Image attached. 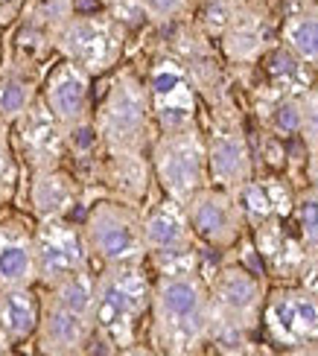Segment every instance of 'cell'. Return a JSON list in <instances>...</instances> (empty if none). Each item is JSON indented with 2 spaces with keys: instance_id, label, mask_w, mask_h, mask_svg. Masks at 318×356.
Instances as JSON below:
<instances>
[{
  "instance_id": "6da1fadb",
  "label": "cell",
  "mask_w": 318,
  "mask_h": 356,
  "mask_svg": "<svg viewBox=\"0 0 318 356\" xmlns=\"http://www.w3.org/2000/svg\"><path fill=\"white\" fill-rule=\"evenodd\" d=\"M214 342L210 280L196 263L158 269L149 309V345L155 353L190 356Z\"/></svg>"
},
{
  "instance_id": "7a4b0ae2",
  "label": "cell",
  "mask_w": 318,
  "mask_h": 356,
  "mask_svg": "<svg viewBox=\"0 0 318 356\" xmlns=\"http://www.w3.org/2000/svg\"><path fill=\"white\" fill-rule=\"evenodd\" d=\"M97 275L82 269L53 286H44L41 321L35 333L38 353H88L97 345Z\"/></svg>"
},
{
  "instance_id": "3957f363",
  "label": "cell",
  "mask_w": 318,
  "mask_h": 356,
  "mask_svg": "<svg viewBox=\"0 0 318 356\" xmlns=\"http://www.w3.org/2000/svg\"><path fill=\"white\" fill-rule=\"evenodd\" d=\"M94 135L105 155H146L158 138L146 79L132 67L114 73L94 111Z\"/></svg>"
},
{
  "instance_id": "277c9868",
  "label": "cell",
  "mask_w": 318,
  "mask_h": 356,
  "mask_svg": "<svg viewBox=\"0 0 318 356\" xmlns=\"http://www.w3.org/2000/svg\"><path fill=\"white\" fill-rule=\"evenodd\" d=\"M152 284L143 263L105 266L97 275V342L109 350H129L152 309Z\"/></svg>"
},
{
  "instance_id": "5b68a950",
  "label": "cell",
  "mask_w": 318,
  "mask_h": 356,
  "mask_svg": "<svg viewBox=\"0 0 318 356\" xmlns=\"http://www.w3.org/2000/svg\"><path fill=\"white\" fill-rule=\"evenodd\" d=\"M210 304H214V342L222 350L228 345H248L246 339L263 327L266 286L246 266L228 263L210 280Z\"/></svg>"
},
{
  "instance_id": "8992f818",
  "label": "cell",
  "mask_w": 318,
  "mask_h": 356,
  "mask_svg": "<svg viewBox=\"0 0 318 356\" xmlns=\"http://www.w3.org/2000/svg\"><path fill=\"white\" fill-rule=\"evenodd\" d=\"M155 184L164 196L187 204L202 187L210 184L207 131L199 123L158 131L149 149Z\"/></svg>"
},
{
  "instance_id": "52a82bcc",
  "label": "cell",
  "mask_w": 318,
  "mask_h": 356,
  "mask_svg": "<svg viewBox=\"0 0 318 356\" xmlns=\"http://www.w3.org/2000/svg\"><path fill=\"white\" fill-rule=\"evenodd\" d=\"M85 240L94 260L102 266H129L146 263V243H143V207L126 199H102L88 211Z\"/></svg>"
},
{
  "instance_id": "ba28073f",
  "label": "cell",
  "mask_w": 318,
  "mask_h": 356,
  "mask_svg": "<svg viewBox=\"0 0 318 356\" xmlns=\"http://www.w3.org/2000/svg\"><path fill=\"white\" fill-rule=\"evenodd\" d=\"M53 47L62 53V58L82 65L90 76L111 70L126 50V26L114 12H94L77 15L53 33Z\"/></svg>"
},
{
  "instance_id": "9c48e42d",
  "label": "cell",
  "mask_w": 318,
  "mask_h": 356,
  "mask_svg": "<svg viewBox=\"0 0 318 356\" xmlns=\"http://www.w3.org/2000/svg\"><path fill=\"white\" fill-rule=\"evenodd\" d=\"M263 330L271 345L307 353L318 345V289L280 286L266 295Z\"/></svg>"
},
{
  "instance_id": "30bf717a",
  "label": "cell",
  "mask_w": 318,
  "mask_h": 356,
  "mask_svg": "<svg viewBox=\"0 0 318 356\" xmlns=\"http://www.w3.org/2000/svg\"><path fill=\"white\" fill-rule=\"evenodd\" d=\"M143 243L146 254L158 269L181 263H196L199 254V234L193 231L187 204L164 196L143 207Z\"/></svg>"
},
{
  "instance_id": "8fae6325",
  "label": "cell",
  "mask_w": 318,
  "mask_h": 356,
  "mask_svg": "<svg viewBox=\"0 0 318 356\" xmlns=\"http://www.w3.org/2000/svg\"><path fill=\"white\" fill-rule=\"evenodd\" d=\"M158 131L199 123V91L190 67L175 56H161L146 76Z\"/></svg>"
},
{
  "instance_id": "7c38bea8",
  "label": "cell",
  "mask_w": 318,
  "mask_h": 356,
  "mask_svg": "<svg viewBox=\"0 0 318 356\" xmlns=\"http://www.w3.org/2000/svg\"><path fill=\"white\" fill-rule=\"evenodd\" d=\"M35 260H38V284L53 286L67 275L90 269V254L85 228L67 222V216L41 219L35 228Z\"/></svg>"
},
{
  "instance_id": "4fadbf2b",
  "label": "cell",
  "mask_w": 318,
  "mask_h": 356,
  "mask_svg": "<svg viewBox=\"0 0 318 356\" xmlns=\"http://www.w3.org/2000/svg\"><path fill=\"white\" fill-rule=\"evenodd\" d=\"M207 164L210 184L242 193L254 181V158L246 129L228 111H216L207 131Z\"/></svg>"
},
{
  "instance_id": "5bb4252c",
  "label": "cell",
  "mask_w": 318,
  "mask_h": 356,
  "mask_svg": "<svg viewBox=\"0 0 318 356\" xmlns=\"http://www.w3.org/2000/svg\"><path fill=\"white\" fill-rule=\"evenodd\" d=\"M187 213L193 222V231L210 248H234L248 228V213L239 193L225 187L207 184L187 202Z\"/></svg>"
},
{
  "instance_id": "9a60e30c",
  "label": "cell",
  "mask_w": 318,
  "mask_h": 356,
  "mask_svg": "<svg viewBox=\"0 0 318 356\" xmlns=\"http://www.w3.org/2000/svg\"><path fill=\"white\" fill-rule=\"evenodd\" d=\"M90 79L94 76L82 65L70 62V58H62L47 73V79H44L41 99L67 135L94 123V111H90Z\"/></svg>"
},
{
  "instance_id": "2e32d148",
  "label": "cell",
  "mask_w": 318,
  "mask_h": 356,
  "mask_svg": "<svg viewBox=\"0 0 318 356\" xmlns=\"http://www.w3.org/2000/svg\"><path fill=\"white\" fill-rule=\"evenodd\" d=\"M38 260H35V231L18 222L0 225V289L35 286Z\"/></svg>"
},
{
  "instance_id": "e0dca14e",
  "label": "cell",
  "mask_w": 318,
  "mask_h": 356,
  "mask_svg": "<svg viewBox=\"0 0 318 356\" xmlns=\"http://www.w3.org/2000/svg\"><path fill=\"white\" fill-rule=\"evenodd\" d=\"M77 202H79V184L73 175H67L58 167L35 170L33 181H29V204H33L38 219L67 216V211L77 207Z\"/></svg>"
},
{
  "instance_id": "ac0fdd59",
  "label": "cell",
  "mask_w": 318,
  "mask_h": 356,
  "mask_svg": "<svg viewBox=\"0 0 318 356\" xmlns=\"http://www.w3.org/2000/svg\"><path fill=\"white\" fill-rule=\"evenodd\" d=\"M41 321V298L33 286L0 289V333L9 345H24L35 339Z\"/></svg>"
},
{
  "instance_id": "d6986e66",
  "label": "cell",
  "mask_w": 318,
  "mask_h": 356,
  "mask_svg": "<svg viewBox=\"0 0 318 356\" xmlns=\"http://www.w3.org/2000/svg\"><path fill=\"white\" fill-rule=\"evenodd\" d=\"M263 41H266V21H263V15L257 12L254 0H246V3L237 6L231 24L225 26L222 47L234 62H254V58H260L266 50Z\"/></svg>"
},
{
  "instance_id": "ffe728a7",
  "label": "cell",
  "mask_w": 318,
  "mask_h": 356,
  "mask_svg": "<svg viewBox=\"0 0 318 356\" xmlns=\"http://www.w3.org/2000/svg\"><path fill=\"white\" fill-rule=\"evenodd\" d=\"M280 44L307 70H318V0L286 15L280 24Z\"/></svg>"
},
{
  "instance_id": "44dd1931",
  "label": "cell",
  "mask_w": 318,
  "mask_h": 356,
  "mask_svg": "<svg viewBox=\"0 0 318 356\" xmlns=\"http://www.w3.org/2000/svg\"><path fill=\"white\" fill-rule=\"evenodd\" d=\"M35 82L26 76L18 65L0 67V120L15 123L33 108Z\"/></svg>"
},
{
  "instance_id": "7402d4cb",
  "label": "cell",
  "mask_w": 318,
  "mask_h": 356,
  "mask_svg": "<svg viewBox=\"0 0 318 356\" xmlns=\"http://www.w3.org/2000/svg\"><path fill=\"white\" fill-rule=\"evenodd\" d=\"M295 222H298V234H301L304 251L310 257H318V184L298 199Z\"/></svg>"
},
{
  "instance_id": "603a6c76",
  "label": "cell",
  "mask_w": 318,
  "mask_h": 356,
  "mask_svg": "<svg viewBox=\"0 0 318 356\" xmlns=\"http://www.w3.org/2000/svg\"><path fill=\"white\" fill-rule=\"evenodd\" d=\"M298 111H301V129L298 135L307 143L310 158H318V82L307 85L298 94Z\"/></svg>"
},
{
  "instance_id": "cb8c5ba5",
  "label": "cell",
  "mask_w": 318,
  "mask_h": 356,
  "mask_svg": "<svg viewBox=\"0 0 318 356\" xmlns=\"http://www.w3.org/2000/svg\"><path fill=\"white\" fill-rule=\"evenodd\" d=\"M193 6H196V0H141L143 15L155 24H173V21L187 18Z\"/></svg>"
},
{
  "instance_id": "d4e9b609",
  "label": "cell",
  "mask_w": 318,
  "mask_h": 356,
  "mask_svg": "<svg viewBox=\"0 0 318 356\" xmlns=\"http://www.w3.org/2000/svg\"><path fill=\"white\" fill-rule=\"evenodd\" d=\"M15 172L12 167V152H9V131H6V120H0V181H9Z\"/></svg>"
},
{
  "instance_id": "484cf974",
  "label": "cell",
  "mask_w": 318,
  "mask_h": 356,
  "mask_svg": "<svg viewBox=\"0 0 318 356\" xmlns=\"http://www.w3.org/2000/svg\"><path fill=\"white\" fill-rule=\"evenodd\" d=\"M26 0H0V26L15 24L24 15Z\"/></svg>"
},
{
  "instance_id": "4316f807",
  "label": "cell",
  "mask_w": 318,
  "mask_h": 356,
  "mask_svg": "<svg viewBox=\"0 0 318 356\" xmlns=\"http://www.w3.org/2000/svg\"><path fill=\"white\" fill-rule=\"evenodd\" d=\"M12 350V345H9V339L3 336V333H0V353H9Z\"/></svg>"
},
{
  "instance_id": "83f0119b",
  "label": "cell",
  "mask_w": 318,
  "mask_h": 356,
  "mask_svg": "<svg viewBox=\"0 0 318 356\" xmlns=\"http://www.w3.org/2000/svg\"><path fill=\"white\" fill-rule=\"evenodd\" d=\"M222 3H231V6H239V3H246V0H222Z\"/></svg>"
},
{
  "instance_id": "f1b7e54d",
  "label": "cell",
  "mask_w": 318,
  "mask_h": 356,
  "mask_svg": "<svg viewBox=\"0 0 318 356\" xmlns=\"http://www.w3.org/2000/svg\"><path fill=\"white\" fill-rule=\"evenodd\" d=\"M0 29H3V26H0ZM0 58H3V35H0Z\"/></svg>"
}]
</instances>
